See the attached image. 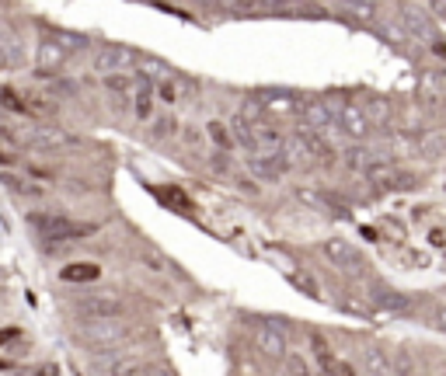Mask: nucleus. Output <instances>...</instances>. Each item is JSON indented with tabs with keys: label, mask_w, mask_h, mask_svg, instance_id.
Returning <instances> with one entry per match:
<instances>
[{
	"label": "nucleus",
	"mask_w": 446,
	"mask_h": 376,
	"mask_svg": "<svg viewBox=\"0 0 446 376\" xmlns=\"http://www.w3.org/2000/svg\"><path fill=\"white\" fill-rule=\"evenodd\" d=\"M247 167H251V174H255V178L276 181V178H283L293 164L286 161V154H258V157H247Z\"/></svg>",
	"instance_id": "nucleus-11"
},
{
	"label": "nucleus",
	"mask_w": 446,
	"mask_h": 376,
	"mask_svg": "<svg viewBox=\"0 0 446 376\" xmlns=\"http://www.w3.org/2000/svg\"><path fill=\"white\" fill-rule=\"evenodd\" d=\"M129 334V324L126 321H87V324H81L77 331H74V338L81 341V345H91V348H112V345H119L122 338Z\"/></svg>",
	"instance_id": "nucleus-3"
},
{
	"label": "nucleus",
	"mask_w": 446,
	"mask_h": 376,
	"mask_svg": "<svg viewBox=\"0 0 446 376\" xmlns=\"http://www.w3.org/2000/svg\"><path fill=\"white\" fill-rule=\"evenodd\" d=\"M157 195H161L167 206H174L178 212H192L196 209V203L185 195V188H178V185H164V188H157Z\"/></svg>",
	"instance_id": "nucleus-19"
},
{
	"label": "nucleus",
	"mask_w": 446,
	"mask_h": 376,
	"mask_svg": "<svg viewBox=\"0 0 446 376\" xmlns=\"http://www.w3.org/2000/svg\"><path fill=\"white\" fill-rule=\"evenodd\" d=\"M345 164L352 167V171H366L369 167V154H366L363 147H349L345 150Z\"/></svg>",
	"instance_id": "nucleus-24"
},
{
	"label": "nucleus",
	"mask_w": 446,
	"mask_h": 376,
	"mask_svg": "<svg viewBox=\"0 0 446 376\" xmlns=\"http://www.w3.org/2000/svg\"><path fill=\"white\" fill-rule=\"evenodd\" d=\"M335 376H356V370H352L349 363H338V370H335Z\"/></svg>",
	"instance_id": "nucleus-33"
},
{
	"label": "nucleus",
	"mask_w": 446,
	"mask_h": 376,
	"mask_svg": "<svg viewBox=\"0 0 446 376\" xmlns=\"http://www.w3.org/2000/svg\"><path fill=\"white\" fill-rule=\"evenodd\" d=\"M60 279L63 283H94V279H101V268L94 261H70L60 268Z\"/></svg>",
	"instance_id": "nucleus-14"
},
{
	"label": "nucleus",
	"mask_w": 446,
	"mask_h": 376,
	"mask_svg": "<svg viewBox=\"0 0 446 376\" xmlns=\"http://www.w3.org/2000/svg\"><path fill=\"white\" fill-rule=\"evenodd\" d=\"M328 105H331L335 123H338V129H342L345 136L363 139L366 132H369V119H366V112L359 105H352V101H328Z\"/></svg>",
	"instance_id": "nucleus-5"
},
{
	"label": "nucleus",
	"mask_w": 446,
	"mask_h": 376,
	"mask_svg": "<svg viewBox=\"0 0 446 376\" xmlns=\"http://www.w3.org/2000/svg\"><path fill=\"white\" fill-rule=\"evenodd\" d=\"M0 105H4L7 112L28 115V101H25V98H18V91H14V87H0Z\"/></svg>",
	"instance_id": "nucleus-20"
},
{
	"label": "nucleus",
	"mask_w": 446,
	"mask_h": 376,
	"mask_svg": "<svg viewBox=\"0 0 446 376\" xmlns=\"http://www.w3.org/2000/svg\"><path fill=\"white\" fill-rule=\"evenodd\" d=\"M105 87H108L112 105H116L119 112H126V101L136 98V77H126V74H119V77H105Z\"/></svg>",
	"instance_id": "nucleus-13"
},
{
	"label": "nucleus",
	"mask_w": 446,
	"mask_h": 376,
	"mask_svg": "<svg viewBox=\"0 0 446 376\" xmlns=\"http://www.w3.org/2000/svg\"><path fill=\"white\" fill-rule=\"evenodd\" d=\"M70 56V45H63V39H42L39 45V77H52V70H60Z\"/></svg>",
	"instance_id": "nucleus-8"
},
{
	"label": "nucleus",
	"mask_w": 446,
	"mask_h": 376,
	"mask_svg": "<svg viewBox=\"0 0 446 376\" xmlns=\"http://www.w3.org/2000/svg\"><path fill=\"white\" fill-rule=\"evenodd\" d=\"M238 188H241L244 195H258V185H255V181H247V178H241V181H238Z\"/></svg>",
	"instance_id": "nucleus-32"
},
{
	"label": "nucleus",
	"mask_w": 446,
	"mask_h": 376,
	"mask_svg": "<svg viewBox=\"0 0 446 376\" xmlns=\"http://www.w3.org/2000/svg\"><path fill=\"white\" fill-rule=\"evenodd\" d=\"M28 227L39 230L42 241H81L98 234V223H77L67 212H28Z\"/></svg>",
	"instance_id": "nucleus-1"
},
{
	"label": "nucleus",
	"mask_w": 446,
	"mask_h": 376,
	"mask_svg": "<svg viewBox=\"0 0 446 376\" xmlns=\"http://www.w3.org/2000/svg\"><path fill=\"white\" fill-rule=\"evenodd\" d=\"M286 161L296 167H314V150H311V143H307V136L303 132H296V136H286Z\"/></svg>",
	"instance_id": "nucleus-12"
},
{
	"label": "nucleus",
	"mask_w": 446,
	"mask_h": 376,
	"mask_svg": "<svg viewBox=\"0 0 446 376\" xmlns=\"http://www.w3.org/2000/svg\"><path fill=\"white\" fill-rule=\"evenodd\" d=\"M143 370H147V363L140 355H129V352L108 363V376H140Z\"/></svg>",
	"instance_id": "nucleus-17"
},
{
	"label": "nucleus",
	"mask_w": 446,
	"mask_h": 376,
	"mask_svg": "<svg viewBox=\"0 0 446 376\" xmlns=\"http://www.w3.org/2000/svg\"><path fill=\"white\" fill-rule=\"evenodd\" d=\"M286 373L289 376H311V370H307L303 355H286Z\"/></svg>",
	"instance_id": "nucleus-26"
},
{
	"label": "nucleus",
	"mask_w": 446,
	"mask_h": 376,
	"mask_svg": "<svg viewBox=\"0 0 446 376\" xmlns=\"http://www.w3.org/2000/svg\"><path fill=\"white\" fill-rule=\"evenodd\" d=\"M157 94H161V101H164V105H174V101H178V87H174L171 81H161V87H157Z\"/></svg>",
	"instance_id": "nucleus-28"
},
{
	"label": "nucleus",
	"mask_w": 446,
	"mask_h": 376,
	"mask_svg": "<svg viewBox=\"0 0 446 376\" xmlns=\"http://www.w3.org/2000/svg\"><path fill=\"white\" fill-rule=\"evenodd\" d=\"M325 254H328V261H335V265L345 268V272H359V268H363V254L352 248L349 241H342V237L325 241Z\"/></svg>",
	"instance_id": "nucleus-10"
},
{
	"label": "nucleus",
	"mask_w": 446,
	"mask_h": 376,
	"mask_svg": "<svg viewBox=\"0 0 446 376\" xmlns=\"http://www.w3.org/2000/svg\"><path fill=\"white\" fill-rule=\"evenodd\" d=\"M0 181H4L11 192H18V195H42V192H45V188L32 185V181H25V178H14V174H0Z\"/></svg>",
	"instance_id": "nucleus-21"
},
{
	"label": "nucleus",
	"mask_w": 446,
	"mask_h": 376,
	"mask_svg": "<svg viewBox=\"0 0 446 376\" xmlns=\"http://www.w3.org/2000/svg\"><path fill=\"white\" fill-rule=\"evenodd\" d=\"M230 129H234V143H241L244 150L251 154V157H258V139H255V125L244 123L241 115L230 123Z\"/></svg>",
	"instance_id": "nucleus-18"
},
{
	"label": "nucleus",
	"mask_w": 446,
	"mask_h": 376,
	"mask_svg": "<svg viewBox=\"0 0 446 376\" xmlns=\"http://www.w3.org/2000/svg\"><path fill=\"white\" fill-rule=\"evenodd\" d=\"M133 105H136V115H140V119H150V108H154V81H150L147 74L136 77V98H133Z\"/></svg>",
	"instance_id": "nucleus-15"
},
{
	"label": "nucleus",
	"mask_w": 446,
	"mask_h": 376,
	"mask_svg": "<svg viewBox=\"0 0 446 376\" xmlns=\"http://www.w3.org/2000/svg\"><path fill=\"white\" fill-rule=\"evenodd\" d=\"M366 178L380 188H411V174L398 171L391 161H377V164L366 167Z\"/></svg>",
	"instance_id": "nucleus-9"
},
{
	"label": "nucleus",
	"mask_w": 446,
	"mask_h": 376,
	"mask_svg": "<svg viewBox=\"0 0 446 376\" xmlns=\"http://www.w3.org/2000/svg\"><path fill=\"white\" fill-rule=\"evenodd\" d=\"M140 376H174V373H171L167 366H161V363H150V366H147Z\"/></svg>",
	"instance_id": "nucleus-31"
},
{
	"label": "nucleus",
	"mask_w": 446,
	"mask_h": 376,
	"mask_svg": "<svg viewBox=\"0 0 446 376\" xmlns=\"http://www.w3.org/2000/svg\"><path fill=\"white\" fill-rule=\"evenodd\" d=\"M251 338H255V348H258L265 359H286V334H283V328H279L276 321L258 324Z\"/></svg>",
	"instance_id": "nucleus-6"
},
{
	"label": "nucleus",
	"mask_w": 446,
	"mask_h": 376,
	"mask_svg": "<svg viewBox=\"0 0 446 376\" xmlns=\"http://www.w3.org/2000/svg\"><path fill=\"white\" fill-rule=\"evenodd\" d=\"M300 119H303V129H307V132H318V136L338 125L328 101H300Z\"/></svg>",
	"instance_id": "nucleus-7"
},
{
	"label": "nucleus",
	"mask_w": 446,
	"mask_h": 376,
	"mask_svg": "<svg viewBox=\"0 0 446 376\" xmlns=\"http://www.w3.org/2000/svg\"><path fill=\"white\" fill-rule=\"evenodd\" d=\"M206 129H209V139H213V143H216V147H220L223 154H227V150L234 147V132H230V129H227L223 123H209Z\"/></svg>",
	"instance_id": "nucleus-22"
},
{
	"label": "nucleus",
	"mask_w": 446,
	"mask_h": 376,
	"mask_svg": "<svg viewBox=\"0 0 446 376\" xmlns=\"http://www.w3.org/2000/svg\"><path fill=\"white\" fill-rule=\"evenodd\" d=\"M185 143H189V147H199V132H185Z\"/></svg>",
	"instance_id": "nucleus-35"
},
{
	"label": "nucleus",
	"mask_w": 446,
	"mask_h": 376,
	"mask_svg": "<svg viewBox=\"0 0 446 376\" xmlns=\"http://www.w3.org/2000/svg\"><path fill=\"white\" fill-rule=\"evenodd\" d=\"M433 11H436V14H446V4H433Z\"/></svg>",
	"instance_id": "nucleus-37"
},
{
	"label": "nucleus",
	"mask_w": 446,
	"mask_h": 376,
	"mask_svg": "<svg viewBox=\"0 0 446 376\" xmlns=\"http://www.w3.org/2000/svg\"><path fill=\"white\" fill-rule=\"evenodd\" d=\"M77 317L84 321H122L126 317V300L116 292H91L74 303Z\"/></svg>",
	"instance_id": "nucleus-2"
},
{
	"label": "nucleus",
	"mask_w": 446,
	"mask_h": 376,
	"mask_svg": "<svg viewBox=\"0 0 446 376\" xmlns=\"http://www.w3.org/2000/svg\"><path fill=\"white\" fill-rule=\"evenodd\" d=\"M140 63V56L129 49V45H101L98 52H94V70L101 74V77H119L126 74L129 67H136Z\"/></svg>",
	"instance_id": "nucleus-4"
},
{
	"label": "nucleus",
	"mask_w": 446,
	"mask_h": 376,
	"mask_svg": "<svg viewBox=\"0 0 446 376\" xmlns=\"http://www.w3.org/2000/svg\"><path fill=\"white\" fill-rule=\"evenodd\" d=\"M174 129H178V123H174L171 115H164L161 123L154 125V139H164V136H174Z\"/></svg>",
	"instance_id": "nucleus-27"
},
{
	"label": "nucleus",
	"mask_w": 446,
	"mask_h": 376,
	"mask_svg": "<svg viewBox=\"0 0 446 376\" xmlns=\"http://www.w3.org/2000/svg\"><path fill=\"white\" fill-rule=\"evenodd\" d=\"M25 101H28V115H49L52 112L49 98H42V94H28Z\"/></svg>",
	"instance_id": "nucleus-25"
},
{
	"label": "nucleus",
	"mask_w": 446,
	"mask_h": 376,
	"mask_svg": "<svg viewBox=\"0 0 446 376\" xmlns=\"http://www.w3.org/2000/svg\"><path fill=\"white\" fill-rule=\"evenodd\" d=\"M436 324H443V328H446V307H440V310H436Z\"/></svg>",
	"instance_id": "nucleus-36"
},
{
	"label": "nucleus",
	"mask_w": 446,
	"mask_h": 376,
	"mask_svg": "<svg viewBox=\"0 0 446 376\" xmlns=\"http://www.w3.org/2000/svg\"><path fill=\"white\" fill-rule=\"evenodd\" d=\"M67 136L60 132V129H35V132H25V143L32 147V150H52V147H60Z\"/></svg>",
	"instance_id": "nucleus-16"
},
{
	"label": "nucleus",
	"mask_w": 446,
	"mask_h": 376,
	"mask_svg": "<svg viewBox=\"0 0 446 376\" xmlns=\"http://www.w3.org/2000/svg\"><path fill=\"white\" fill-rule=\"evenodd\" d=\"M140 258H143L154 272H164V268H167V265H164V258H161V254H154V251H140Z\"/></svg>",
	"instance_id": "nucleus-29"
},
{
	"label": "nucleus",
	"mask_w": 446,
	"mask_h": 376,
	"mask_svg": "<svg viewBox=\"0 0 446 376\" xmlns=\"http://www.w3.org/2000/svg\"><path fill=\"white\" fill-rule=\"evenodd\" d=\"M14 161H18V157H14L11 150H0V164H4V167H11V164H14Z\"/></svg>",
	"instance_id": "nucleus-34"
},
{
	"label": "nucleus",
	"mask_w": 446,
	"mask_h": 376,
	"mask_svg": "<svg viewBox=\"0 0 446 376\" xmlns=\"http://www.w3.org/2000/svg\"><path fill=\"white\" fill-rule=\"evenodd\" d=\"M366 370H369V376H394L391 373V363L373 348V352H366Z\"/></svg>",
	"instance_id": "nucleus-23"
},
{
	"label": "nucleus",
	"mask_w": 446,
	"mask_h": 376,
	"mask_svg": "<svg viewBox=\"0 0 446 376\" xmlns=\"http://www.w3.org/2000/svg\"><path fill=\"white\" fill-rule=\"evenodd\" d=\"M209 167H213V171H216V174H227V171H230V157H227V154H223V150H220V154H216V157H213V161H209Z\"/></svg>",
	"instance_id": "nucleus-30"
}]
</instances>
